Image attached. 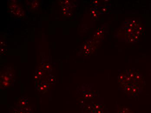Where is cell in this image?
<instances>
[{
    "label": "cell",
    "instance_id": "cell-1",
    "mask_svg": "<svg viewBox=\"0 0 151 113\" xmlns=\"http://www.w3.org/2000/svg\"><path fill=\"white\" fill-rule=\"evenodd\" d=\"M118 113H133L128 108L124 107H120Z\"/></svg>",
    "mask_w": 151,
    "mask_h": 113
}]
</instances>
